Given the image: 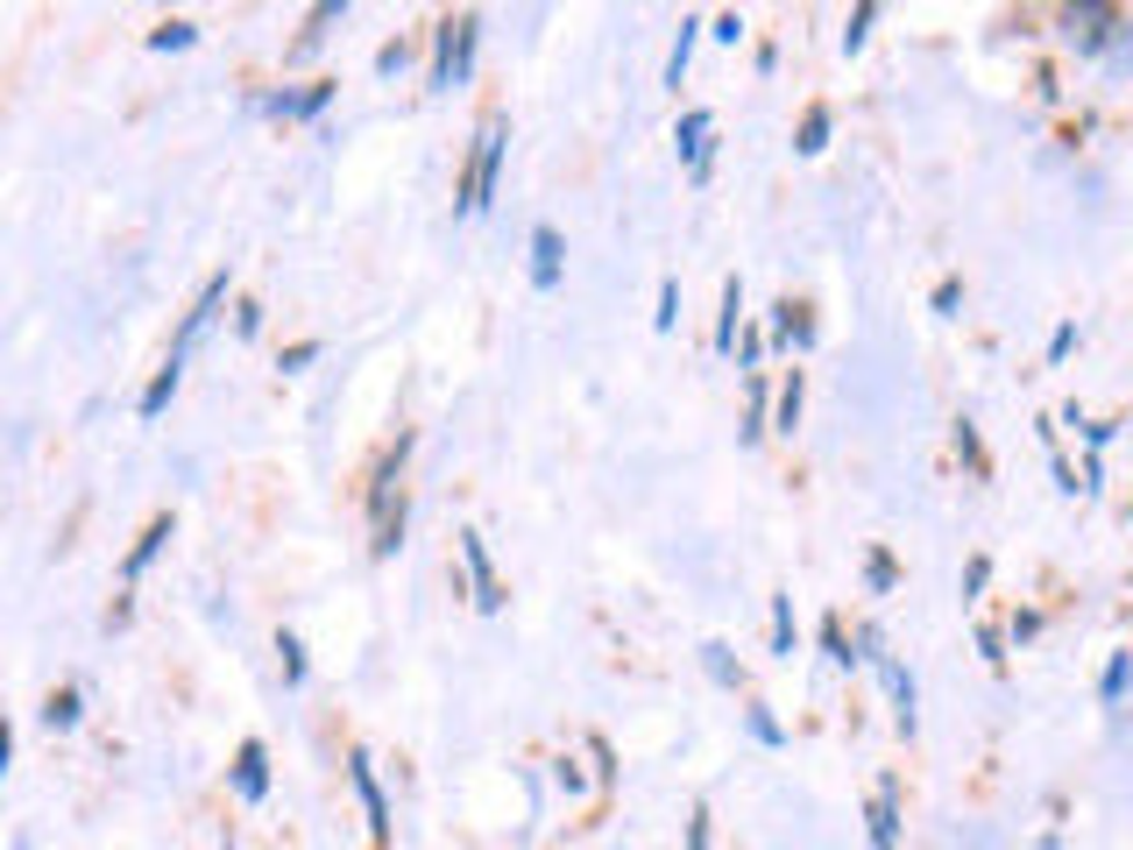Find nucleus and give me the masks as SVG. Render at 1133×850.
I'll list each match as a JSON object with an SVG mask.
<instances>
[{
  "label": "nucleus",
  "mask_w": 1133,
  "mask_h": 850,
  "mask_svg": "<svg viewBox=\"0 0 1133 850\" xmlns=\"http://www.w3.org/2000/svg\"><path fill=\"white\" fill-rule=\"evenodd\" d=\"M405 454H411V432H397V446L383 454L376 482H369V554L390 560L405 546Z\"/></svg>",
  "instance_id": "1"
},
{
  "label": "nucleus",
  "mask_w": 1133,
  "mask_h": 850,
  "mask_svg": "<svg viewBox=\"0 0 1133 850\" xmlns=\"http://www.w3.org/2000/svg\"><path fill=\"white\" fill-rule=\"evenodd\" d=\"M177 376H185V369H177V362H163L156 376H149V391H142V419H163V405H171V397H177Z\"/></svg>",
  "instance_id": "13"
},
{
  "label": "nucleus",
  "mask_w": 1133,
  "mask_h": 850,
  "mask_svg": "<svg viewBox=\"0 0 1133 850\" xmlns=\"http://www.w3.org/2000/svg\"><path fill=\"white\" fill-rule=\"evenodd\" d=\"M460 560H468V581H475V609L497 617V609H503V581H497V567H489L482 532H460Z\"/></svg>",
  "instance_id": "5"
},
{
  "label": "nucleus",
  "mask_w": 1133,
  "mask_h": 850,
  "mask_svg": "<svg viewBox=\"0 0 1133 850\" xmlns=\"http://www.w3.org/2000/svg\"><path fill=\"white\" fill-rule=\"evenodd\" d=\"M694 28H702V22H694V14H688V22H680V43H674V57H666V85H680V71H688V57H694Z\"/></svg>",
  "instance_id": "20"
},
{
  "label": "nucleus",
  "mask_w": 1133,
  "mask_h": 850,
  "mask_svg": "<svg viewBox=\"0 0 1133 850\" xmlns=\"http://www.w3.org/2000/svg\"><path fill=\"white\" fill-rule=\"evenodd\" d=\"M822 142H829V107H808V114H801L794 149H801V156H822Z\"/></svg>",
  "instance_id": "16"
},
{
  "label": "nucleus",
  "mask_w": 1133,
  "mask_h": 850,
  "mask_svg": "<svg viewBox=\"0 0 1133 850\" xmlns=\"http://www.w3.org/2000/svg\"><path fill=\"white\" fill-rule=\"evenodd\" d=\"M822 645H829V660H837V666H850V660H857V652H850V645H843V624H837V617H829V624H822Z\"/></svg>",
  "instance_id": "28"
},
{
  "label": "nucleus",
  "mask_w": 1133,
  "mask_h": 850,
  "mask_svg": "<svg viewBox=\"0 0 1133 850\" xmlns=\"http://www.w3.org/2000/svg\"><path fill=\"white\" fill-rule=\"evenodd\" d=\"M864 574H872V589H892L900 567H892V554H872V560H864Z\"/></svg>",
  "instance_id": "27"
},
{
  "label": "nucleus",
  "mask_w": 1133,
  "mask_h": 850,
  "mask_svg": "<svg viewBox=\"0 0 1133 850\" xmlns=\"http://www.w3.org/2000/svg\"><path fill=\"white\" fill-rule=\"evenodd\" d=\"M801 391H808L801 369H786V383H780V432H786V440H794V426H801Z\"/></svg>",
  "instance_id": "18"
},
{
  "label": "nucleus",
  "mask_w": 1133,
  "mask_h": 850,
  "mask_svg": "<svg viewBox=\"0 0 1133 850\" xmlns=\"http://www.w3.org/2000/svg\"><path fill=\"white\" fill-rule=\"evenodd\" d=\"M1070 348H1077V326H1055V340H1049V362H1063Z\"/></svg>",
  "instance_id": "33"
},
{
  "label": "nucleus",
  "mask_w": 1133,
  "mask_h": 850,
  "mask_svg": "<svg viewBox=\"0 0 1133 850\" xmlns=\"http://www.w3.org/2000/svg\"><path fill=\"white\" fill-rule=\"evenodd\" d=\"M532 283H539V291L560 283V228H546V220L532 228Z\"/></svg>",
  "instance_id": "10"
},
{
  "label": "nucleus",
  "mask_w": 1133,
  "mask_h": 850,
  "mask_svg": "<svg viewBox=\"0 0 1133 850\" xmlns=\"http://www.w3.org/2000/svg\"><path fill=\"white\" fill-rule=\"evenodd\" d=\"M709 652V674L715 680H737V666H729V645H702Z\"/></svg>",
  "instance_id": "29"
},
{
  "label": "nucleus",
  "mask_w": 1133,
  "mask_h": 850,
  "mask_svg": "<svg viewBox=\"0 0 1133 850\" xmlns=\"http://www.w3.org/2000/svg\"><path fill=\"white\" fill-rule=\"evenodd\" d=\"M475 36H482L475 14H446V22H440V50H432V85H460V79H468Z\"/></svg>",
  "instance_id": "3"
},
{
  "label": "nucleus",
  "mask_w": 1133,
  "mask_h": 850,
  "mask_svg": "<svg viewBox=\"0 0 1133 850\" xmlns=\"http://www.w3.org/2000/svg\"><path fill=\"white\" fill-rule=\"evenodd\" d=\"M334 100V85H305V93H277L270 100V114H283V121H312V114Z\"/></svg>",
  "instance_id": "12"
},
{
  "label": "nucleus",
  "mask_w": 1133,
  "mask_h": 850,
  "mask_svg": "<svg viewBox=\"0 0 1133 850\" xmlns=\"http://www.w3.org/2000/svg\"><path fill=\"white\" fill-rule=\"evenodd\" d=\"M1112 28H1120V8H1063V36L1077 50H1106Z\"/></svg>",
  "instance_id": "7"
},
{
  "label": "nucleus",
  "mask_w": 1133,
  "mask_h": 850,
  "mask_svg": "<svg viewBox=\"0 0 1133 850\" xmlns=\"http://www.w3.org/2000/svg\"><path fill=\"white\" fill-rule=\"evenodd\" d=\"M872 850H900V808H892V780L872 794Z\"/></svg>",
  "instance_id": "11"
},
{
  "label": "nucleus",
  "mask_w": 1133,
  "mask_h": 850,
  "mask_svg": "<svg viewBox=\"0 0 1133 850\" xmlns=\"http://www.w3.org/2000/svg\"><path fill=\"white\" fill-rule=\"evenodd\" d=\"M503 142H511V128H503V114H489L482 136H475V149H468V171H460L454 213H482V206H489V191H497V171H503Z\"/></svg>",
  "instance_id": "2"
},
{
  "label": "nucleus",
  "mask_w": 1133,
  "mask_h": 850,
  "mask_svg": "<svg viewBox=\"0 0 1133 850\" xmlns=\"http://www.w3.org/2000/svg\"><path fill=\"white\" fill-rule=\"evenodd\" d=\"M674 319H680V283L666 277V283H659V312H652V326H659V334H674Z\"/></svg>",
  "instance_id": "23"
},
{
  "label": "nucleus",
  "mask_w": 1133,
  "mask_h": 850,
  "mask_svg": "<svg viewBox=\"0 0 1133 850\" xmlns=\"http://www.w3.org/2000/svg\"><path fill=\"white\" fill-rule=\"evenodd\" d=\"M220 298H227V270H213V277H206V291H199V305H191V312H185V326H177V340H171V354H163V362H177V369H185V354H191V340H199V334H206V319H213V312H220Z\"/></svg>",
  "instance_id": "6"
},
{
  "label": "nucleus",
  "mask_w": 1133,
  "mask_h": 850,
  "mask_svg": "<svg viewBox=\"0 0 1133 850\" xmlns=\"http://www.w3.org/2000/svg\"><path fill=\"white\" fill-rule=\"evenodd\" d=\"M340 14H348V8H340V0H319V8H312V14H305V36H297V50H291V57H305V50H312V43H319V36H326V28H334V22H340Z\"/></svg>",
  "instance_id": "15"
},
{
  "label": "nucleus",
  "mask_w": 1133,
  "mask_h": 850,
  "mask_svg": "<svg viewBox=\"0 0 1133 850\" xmlns=\"http://www.w3.org/2000/svg\"><path fill=\"white\" fill-rule=\"evenodd\" d=\"M772 652H794V609H786V595H772Z\"/></svg>",
  "instance_id": "22"
},
{
  "label": "nucleus",
  "mask_w": 1133,
  "mask_h": 850,
  "mask_svg": "<svg viewBox=\"0 0 1133 850\" xmlns=\"http://www.w3.org/2000/svg\"><path fill=\"white\" fill-rule=\"evenodd\" d=\"M780 340H794V348H808V340H815V319H808V305H794V298H786V305H780Z\"/></svg>",
  "instance_id": "17"
},
{
  "label": "nucleus",
  "mask_w": 1133,
  "mask_h": 850,
  "mask_svg": "<svg viewBox=\"0 0 1133 850\" xmlns=\"http://www.w3.org/2000/svg\"><path fill=\"white\" fill-rule=\"evenodd\" d=\"M191 36H199L191 22H163V28H149V50H191Z\"/></svg>",
  "instance_id": "21"
},
{
  "label": "nucleus",
  "mask_w": 1133,
  "mask_h": 850,
  "mask_svg": "<svg viewBox=\"0 0 1133 850\" xmlns=\"http://www.w3.org/2000/svg\"><path fill=\"white\" fill-rule=\"evenodd\" d=\"M305 362H319V340H297V348H283V369H305Z\"/></svg>",
  "instance_id": "30"
},
{
  "label": "nucleus",
  "mask_w": 1133,
  "mask_h": 850,
  "mask_svg": "<svg viewBox=\"0 0 1133 850\" xmlns=\"http://www.w3.org/2000/svg\"><path fill=\"white\" fill-rule=\"evenodd\" d=\"M957 454L971 461L978 475H992V461H985V446H978V426H957Z\"/></svg>",
  "instance_id": "26"
},
{
  "label": "nucleus",
  "mask_w": 1133,
  "mask_h": 850,
  "mask_svg": "<svg viewBox=\"0 0 1133 850\" xmlns=\"http://www.w3.org/2000/svg\"><path fill=\"white\" fill-rule=\"evenodd\" d=\"M277 652H283V680L297 688V680H305V652H297V638H291V631H277Z\"/></svg>",
  "instance_id": "25"
},
{
  "label": "nucleus",
  "mask_w": 1133,
  "mask_h": 850,
  "mask_svg": "<svg viewBox=\"0 0 1133 850\" xmlns=\"http://www.w3.org/2000/svg\"><path fill=\"white\" fill-rule=\"evenodd\" d=\"M163 539H171V511H156V517L142 525V539L128 546V560H121V581H128V589H136V581H142V567L163 554Z\"/></svg>",
  "instance_id": "9"
},
{
  "label": "nucleus",
  "mask_w": 1133,
  "mask_h": 850,
  "mask_svg": "<svg viewBox=\"0 0 1133 850\" xmlns=\"http://www.w3.org/2000/svg\"><path fill=\"white\" fill-rule=\"evenodd\" d=\"M234 794H242V801L270 794V752H262V737H248L242 752H234Z\"/></svg>",
  "instance_id": "8"
},
{
  "label": "nucleus",
  "mask_w": 1133,
  "mask_h": 850,
  "mask_svg": "<svg viewBox=\"0 0 1133 850\" xmlns=\"http://www.w3.org/2000/svg\"><path fill=\"white\" fill-rule=\"evenodd\" d=\"M43 723H50V730L79 723V688H50V702H43Z\"/></svg>",
  "instance_id": "19"
},
{
  "label": "nucleus",
  "mask_w": 1133,
  "mask_h": 850,
  "mask_svg": "<svg viewBox=\"0 0 1133 850\" xmlns=\"http://www.w3.org/2000/svg\"><path fill=\"white\" fill-rule=\"evenodd\" d=\"M348 780H354V794H362V815H369V843H390V801H383V787H376V766H369L362 752H348Z\"/></svg>",
  "instance_id": "4"
},
{
  "label": "nucleus",
  "mask_w": 1133,
  "mask_h": 850,
  "mask_svg": "<svg viewBox=\"0 0 1133 850\" xmlns=\"http://www.w3.org/2000/svg\"><path fill=\"white\" fill-rule=\"evenodd\" d=\"M8 758H14V730H8V715H0V772H8Z\"/></svg>",
  "instance_id": "34"
},
{
  "label": "nucleus",
  "mask_w": 1133,
  "mask_h": 850,
  "mask_svg": "<svg viewBox=\"0 0 1133 850\" xmlns=\"http://www.w3.org/2000/svg\"><path fill=\"white\" fill-rule=\"evenodd\" d=\"M737 312H744V283L723 277V319H715V348H737Z\"/></svg>",
  "instance_id": "14"
},
{
  "label": "nucleus",
  "mask_w": 1133,
  "mask_h": 850,
  "mask_svg": "<svg viewBox=\"0 0 1133 850\" xmlns=\"http://www.w3.org/2000/svg\"><path fill=\"white\" fill-rule=\"evenodd\" d=\"M872 22H878V8H857V14H850V28H843V57H857V50H864Z\"/></svg>",
  "instance_id": "24"
},
{
  "label": "nucleus",
  "mask_w": 1133,
  "mask_h": 850,
  "mask_svg": "<svg viewBox=\"0 0 1133 850\" xmlns=\"http://www.w3.org/2000/svg\"><path fill=\"white\" fill-rule=\"evenodd\" d=\"M985 574H992V560H985V554H978L971 567H963V595H978V589H985Z\"/></svg>",
  "instance_id": "31"
},
{
  "label": "nucleus",
  "mask_w": 1133,
  "mask_h": 850,
  "mask_svg": "<svg viewBox=\"0 0 1133 850\" xmlns=\"http://www.w3.org/2000/svg\"><path fill=\"white\" fill-rule=\"evenodd\" d=\"M1126 688V652H1112V666H1106V702Z\"/></svg>",
  "instance_id": "32"
}]
</instances>
